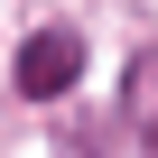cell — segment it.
I'll use <instances>...</instances> for the list:
<instances>
[{
    "mask_svg": "<svg viewBox=\"0 0 158 158\" xmlns=\"http://www.w3.org/2000/svg\"><path fill=\"white\" fill-rule=\"evenodd\" d=\"M74 74H84V47H74V28H37V37L19 47V93H28V102H56Z\"/></svg>",
    "mask_w": 158,
    "mask_h": 158,
    "instance_id": "1",
    "label": "cell"
},
{
    "mask_svg": "<svg viewBox=\"0 0 158 158\" xmlns=\"http://www.w3.org/2000/svg\"><path fill=\"white\" fill-rule=\"evenodd\" d=\"M121 112H130V130H139V139H158V47H139V56H130Z\"/></svg>",
    "mask_w": 158,
    "mask_h": 158,
    "instance_id": "2",
    "label": "cell"
}]
</instances>
